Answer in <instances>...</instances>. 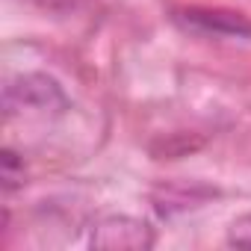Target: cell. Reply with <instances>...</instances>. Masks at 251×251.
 I'll return each mask as SVG.
<instances>
[{
  "label": "cell",
  "mask_w": 251,
  "mask_h": 251,
  "mask_svg": "<svg viewBox=\"0 0 251 251\" xmlns=\"http://www.w3.org/2000/svg\"><path fill=\"white\" fill-rule=\"evenodd\" d=\"M89 245L98 251H148L154 245V230L142 219L115 213L92 225Z\"/></svg>",
  "instance_id": "cell-2"
},
{
  "label": "cell",
  "mask_w": 251,
  "mask_h": 251,
  "mask_svg": "<svg viewBox=\"0 0 251 251\" xmlns=\"http://www.w3.org/2000/svg\"><path fill=\"white\" fill-rule=\"evenodd\" d=\"M36 3L42 9H48V12H68V9H74L80 3V0H36Z\"/></svg>",
  "instance_id": "cell-6"
},
{
  "label": "cell",
  "mask_w": 251,
  "mask_h": 251,
  "mask_svg": "<svg viewBox=\"0 0 251 251\" xmlns=\"http://www.w3.org/2000/svg\"><path fill=\"white\" fill-rule=\"evenodd\" d=\"M177 21L186 30L204 33V36H216V39H248L251 36V21H245L239 12H227V9H183L177 12Z\"/></svg>",
  "instance_id": "cell-3"
},
{
  "label": "cell",
  "mask_w": 251,
  "mask_h": 251,
  "mask_svg": "<svg viewBox=\"0 0 251 251\" xmlns=\"http://www.w3.org/2000/svg\"><path fill=\"white\" fill-rule=\"evenodd\" d=\"M3 109L6 115H24V112H62L65 109V95L56 80L45 74H18L6 83L3 89Z\"/></svg>",
  "instance_id": "cell-1"
},
{
  "label": "cell",
  "mask_w": 251,
  "mask_h": 251,
  "mask_svg": "<svg viewBox=\"0 0 251 251\" xmlns=\"http://www.w3.org/2000/svg\"><path fill=\"white\" fill-rule=\"evenodd\" d=\"M0 177H3V189L12 192L15 186L24 183V160L15 151H3V160H0Z\"/></svg>",
  "instance_id": "cell-4"
},
{
  "label": "cell",
  "mask_w": 251,
  "mask_h": 251,
  "mask_svg": "<svg viewBox=\"0 0 251 251\" xmlns=\"http://www.w3.org/2000/svg\"><path fill=\"white\" fill-rule=\"evenodd\" d=\"M227 242L236 248H251V216H239L227 227Z\"/></svg>",
  "instance_id": "cell-5"
}]
</instances>
